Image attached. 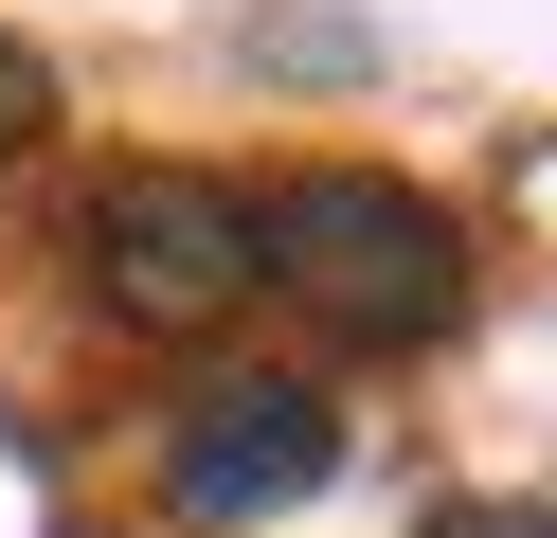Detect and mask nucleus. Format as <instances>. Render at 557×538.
I'll return each instance as SVG.
<instances>
[{"label":"nucleus","mask_w":557,"mask_h":538,"mask_svg":"<svg viewBox=\"0 0 557 538\" xmlns=\"http://www.w3.org/2000/svg\"><path fill=\"white\" fill-rule=\"evenodd\" d=\"M252 287H288L342 359H413V341L468 323V234L396 162H306V179L252 198Z\"/></svg>","instance_id":"f257e3e1"},{"label":"nucleus","mask_w":557,"mask_h":538,"mask_svg":"<svg viewBox=\"0 0 557 538\" xmlns=\"http://www.w3.org/2000/svg\"><path fill=\"white\" fill-rule=\"evenodd\" d=\"M73 251H90V305L126 341H216L252 305V198L198 179V162H109L90 215H73Z\"/></svg>","instance_id":"f03ea898"},{"label":"nucleus","mask_w":557,"mask_h":538,"mask_svg":"<svg viewBox=\"0 0 557 538\" xmlns=\"http://www.w3.org/2000/svg\"><path fill=\"white\" fill-rule=\"evenodd\" d=\"M342 466V413L306 377H216L181 413V449H162V502H181V521H270V502H306Z\"/></svg>","instance_id":"7ed1b4c3"},{"label":"nucleus","mask_w":557,"mask_h":538,"mask_svg":"<svg viewBox=\"0 0 557 538\" xmlns=\"http://www.w3.org/2000/svg\"><path fill=\"white\" fill-rule=\"evenodd\" d=\"M54 126V72H37V36H0V162Z\"/></svg>","instance_id":"20e7f679"},{"label":"nucleus","mask_w":557,"mask_h":538,"mask_svg":"<svg viewBox=\"0 0 557 538\" xmlns=\"http://www.w3.org/2000/svg\"><path fill=\"white\" fill-rule=\"evenodd\" d=\"M432 538H557V502H432Z\"/></svg>","instance_id":"39448f33"}]
</instances>
